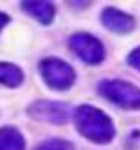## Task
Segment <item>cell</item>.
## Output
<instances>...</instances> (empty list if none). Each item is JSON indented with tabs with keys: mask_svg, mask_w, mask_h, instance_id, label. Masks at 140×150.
I'll list each match as a JSON object with an SVG mask.
<instances>
[{
	"mask_svg": "<svg viewBox=\"0 0 140 150\" xmlns=\"http://www.w3.org/2000/svg\"><path fill=\"white\" fill-rule=\"evenodd\" d=\"M71 115L76 130L86 140L97 145H105L114 140L115 125L102 109L91 104H81L73 110Z\"/></svg>",
	"mask_w": 140,
	"mask_h": 150,
	"instance_id": "cell-1",
	"label": "cell"
},
{
	"mask_svg": "<svg viewBox=\"0 0 140 150\" xmlns=\"http://www.w3.org/2000/svg\"><path fill=\"white\" fill-rule=\"evenodd\" d=\"M97 91L104 99L125 110H140V88L124 79H104Z\"/></svg>",
	"mask_w": 140,
	"mask_h": 150,
	"instance_id": "cell-2",
	"label": "cell"
},
{
	"mask_svg": "<svg viewBox=\"0 0 140 150\" xmlns=\"http://www.w3.org/2000/svg\"><path fill=\"white\" fill-rule=\"evenodd\" d=\"M38 73L45 84L53 91H69L76 83L74 68L56 56L43 58L38 63Z\"/></svg>",
	"mask_w": 140,
	"mask_h": 150,
	"instance_id": "cell-3",
	"label": "cell"
},
{
	"mask_svg": "<svg viewBox=\"0 0 140 150\" xmlns=\"http://www.w3.org/2000/svg\"><path fill=\"white\" fill-rule=\"evenodd\" d=\"M68 45H69L71 51L86 64L97 66L105 59V48L102 41L91 33L78 31V33L69 36Z\"/></svg>",
	"mask_w": 140,
	"mask_h": 150,
	"instance_id": "cell-4",
	"label": "cell"
},
{
	"mask_svg": "<svg viewBox=\"0 0 140 150\" xmlns=\"http://www.w3.org/2000/svg\"><path fill=\"white\" fill-rule=\"evenodd\" d=\"M26 114L33 120L46 122L53 125H64L71 117V109L68 104L51 99H38L26 107Z\"/></svg>",
	"mask_w": 140,
	"mask_h": 150,
	"instance_id": "cell-5",
	"label": "cell"
},
{
	"mask_svg": "<svg viewBox=\"0 0 140 150\" xmlns=\"http://www.w3.org/2000/svg\"><path fill=\"white\" fill-rule=\"evenodd\" d=\"M99 18H101L102 27L112 33H117V35H129L135 30L137 25L134 15L127 13L120 8H115V7H105L101 12Z\"/></svg>",
	"mask_w": 140,
	"mask_h": 150,
	"instance_id": "cell-6",
	"label": "cell"
},
{
	"mask_svg": "<svg viewBox=\"0 0 140 150\" xmlns=\"http://www.w3.org/2000/svg\"><path fill=\"white\" fill-rule=\"evenodd\" d=\"M20 7L25 13L33 17L40 25L45 27L51 25L56 17V7L48 0H28V2H22Z\"/></svg>",
	"mask_w": 140,
	"mask_h": 150,
	"instance_id": "cell-7",
	"label": "cell"
},
{
	"mask_svg": "<svg viewBox=\"0 0 140 150\" xmlns=\"http://www.w3.org/2000/svg\"><path fill=\"white\" fill-rule=\"evenodd\" d=\"M26 140L17 127L4 125L0 127V150H25Z\"/></svg>",
	"mask_w": 140,
	"mask_h": 150,
	"instance_id": "cell-8",
	"label": "cell"
},
{
	"mask_svg": "<svg viewBox=\"0 0 140 150\" xmlns=\"http://www.w3.org/2000/svg\"><path fill=\"white\" fill-rule=\"evenodd\" d=\"M25 81V74L20 66L8 61H0V86L10 89L20 88Z\"/></svg>",
	"mask_w": 140,
	"mask_h": 150,
	"instance_id": "cell-9",
	"label": "cell"
},
{
	"mask_svg": "<svg viewBox=\"0 0 140 150\" xmlns=\"http://www.w3.org/2000/svg\"><path fill=\"white\" fill-rule=\"evenodd\" d=\"M33 150H76L73 142L64 140V139H48L36 145Z\"/></svg>",
	"mask_w": 140,
	"mask_h": 150,
	"instance_id": "cell-10",
	"label": "cell"
},
{
	"mask_svg": "<svg viewBox=\"0 0 140 150\" xmlns=\"http://www.w3.org/2000/svg\"><path fill=\"white\" fill-rule=\"evenodd\" d=\"M127 64L134 69L140 71V46H137L135 50H132L127 56Z\"/></svg>",
	"mask_w": 140,
	"mask_h": 150,
	"instance_id": "cell-11",
	"label": "cell"
},
{
	"mask_svg": "<svg viewBox=\"0 0 140 150\" xmlns=\"http://www.w3.org/2000/svg\"><path fill=\"white\" fill-rule=\"evenodd\" d=\"M8 23H10V17L5 13V12H2V10H0V33L4 31V28L7 27Z\"/></svg>",
	"mask_w": 140,
	"mask_h": 150,
	"instance_id": "cell-12",
	"label": "cell"
}]
</instances>
